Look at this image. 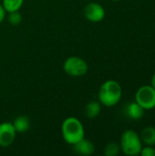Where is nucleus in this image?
Listing matches in <instances>:
<instances>
[{
  "instance_id": "obj_1",
  "label": "nucleus",
  "mask_w": 155,
  "mask_h": 156,
  "mask_svg": "<svg viewBox=\"0 0 155 156\" xmlns=\"http://www.w3.org/2000/svg\"><path fill=\"white\" fill-rule=\"evenodd\" d=\"M122 96L121 84L114 80H109L101 84L99 90V101L105 107H113L118 104Z\"/></svg>"
},
{
  "instance_id": "obj_2",
  "label": "nucleus",
  "mask_w": 155,
  "mask_h": 156,
  "mask_svg": "<svg viewBox=\"0 0 155 156\" xmlns=\"http://www.w3.org/2000/svg\"><path fill=\"white\" fill-rule=\"evenodd\" d=\"M61 134L67 144L74 145L85 137V130L79 119L76 117H69L62 122Z\"/></svg>"
},
{
  "instance_id": "obj_3",
  "label": "nucleus",
  "mask_w": 155,
  "mask_h": 156,
  "mask_svg": "<svg viewBox=\"0 0 155 156\" xmlns=\"http://www.w3.org/2000/svg\"><path fill=\"white\" fill-rule=\"evenodd\" d=\"M143 144L140 135L133 130H126L121 137L120 147L122 152L128 156L140 155Z\"/></svg>"
},
{
  "instance_id": "obj_4",
  "label": "nucleus",
  "mask_w": 155,
  "mask_h": 156,
  "mask_svg": "<svg viewBox=\"0 0 155 156\" xmlns=\"http://www.w3.org/2000/svg\"><path fill=\"white\" fill-rule=\"evenodd\" d=\"M63 69L71 77H81L88 72L89 66L88 63L81 58L69 57L65 60Z\"/></svg>"
},
{
  "instance_id": "obj_5",
  "label": "nucleus",
  "mask_w": 155,
  "mask_h": 156,
  "mask_svg": "<svg viewBox=\"0 0 155 156\" xmlns=\"http://www.w3.org/2000/svg\"><path fill=\"white\" fill-rule=\"evenodd\" d=\"M135 101L145 111L155 108V89L151 85L140 87L135 93Z\"/></svg>"
},
{
  "instance_id": "obj_6",
  "label": "nucleus",
  "mask_w": 155,
  "mask_h": 156,
  "mask_svg": "<svg viewBox=\"0 0 155 156\" xmlns=\"http://www.w3.org/2000/svg\"><path fill=\"white\" fill-rule=\"evenodd\" d=\"M16 135V131L12 122H2L0 123V146L8 147L10 146Z\"/></svg>"
},
{
  "instance_id": "obj_7",
  "label": "nucleus",
  "mask_w": 155,
  "mask_h": 156,
  "mask_svg": "<svg viewBox=\"0 0 155 156\" xmlns=\"http://www.w3.org/2000/svg\"><path fill=\"white\" fill-rule=\"evenodd\" d=\"M85 17L91 22H100L105 17L104 7L98 3H90L85 5L83 10Z\"/></svg>"
},
{
  "instance_id": "obj_8",
  "label": "nucleus",
  "mask_w": 155,
  "mask_h": 156,
  "mask_svg": "<svg viewBox=\"0 0 155 156\" xmlns=\"http://www.w3.org/2000/svg\"><path fill=\"white\" fill-rule=\"evenodd\" d=\"M73 149L75 151L76 154H79V155H91L94 151H95V146L93 144V143L88 139H85V137L80 140L79 142H78L77 144H75L73 145Z\"/></svg>"
},
{
  "instance_id": "obj_9",
  "label": "nucleus",
  "mask_w": 155,
  "mask_h": 156,
  "mask_svg": "<svg viewBox=\"0 0 155 156\" xmlns=\"http://www.w3.org/2000/svg\"><path fill=\"white\" fill-rule=\"evenodd\" d=\"M144 109L141 107L136 101L131 102L126 107V114L127 116L133 120V121H139L141 120L144 115Z\"/></svg>"
},
{
  "instance_id": "obj_10",
  "label": "nucleus",
  "mask_w": 155,
  "mask_h": 156,
  "mask_svg": "<svg viewBox=\"0 0 155 156\" xmlns=\"http://www.w3.org/2000/svg\"><path fill=\"white\" fill-rule=\"evenodd\" d=\"M141 140L143 144L154 146L155 145V127L147 126L141 133Z\"/></svg>"
},
{
  "instance_id": "obj_11",
  "label": "nucleus",
  "mask_w": 155,
  "mask_h": 156,
  "mask_svg": "<svg viewBox=\"0 0 155 156\" xmlns=\"http://www.w3.org/2000/svg\"><path fill=\"white\" fill-rule=\"evenodd\" d=\"M101 112V104L100 101H90L85 107V115L90 119H94Z\"/></svg>"
},
{
  "instance_id": "obj_12",
  "label": "nucleus",
  "mask_w": 155,
  "mask_h": 156,
  "mask_svg": "<svg viewBox=\"0 0 155 156\" xmlns=\"http://www.w3.org/2000/svg\"><path fill=\"white\" fill-rule=\"evenodd\" d=\"M16 133H26L30 128V122L26 116H18L12 122Z\"/></svg>"
},
{
  "instance_id": "obj_13",
  "label": "nucleus",
  "mask_w": 155,
  "mask_h": 156,
  "mask_svg": "<svg viewBox=\"0 0 155 156\" xmlns=\"http://www.w3.org/2000/svg\"><path fill=\"white\" fill-rule=\"evenodd\" d=\"M23 3L24 0H3L2 5L5 10V12L10 13V12L18 11L22 7Z\"/></svg>"
},
{
  "instance_id": "obj_14",
  "label": "nucleus",
  "mask_w": 155,
  "mask_h": 156,
  "mask_svg": "<svg viewBox=\"0 0 155 156\" xmlns=\"http://www.w3.org/2000/svg\"><path fill=\"white\" fill-rule=\"evenodd\" d=\"M121 147L116 143H110L104 149V154L106 156H117L120 154Z\"/></svg>"
},
{
  "instance_id": "obj_15",
  "label": "nucleus",
  "mask_w": 155,
  "mask_h": 156,
  "mask_svg": "<svg viewBox=\"0 0 155 156\" xmlns=\"http://www.w3.org/2000/svg\"><path fill=\"white\" fill-rule=\"evenodd\" d=\"M8 22L12 26H18L22 22V16L18 11L8 13Z\"/></svg>"
},
{
  "instance_id": "obj_16",
  "label": "nucleus",
  "mask_w": 155,
  "mask_h": 156,
  "mask_svg": "<svg viewBox=\"0 0 155 156\" xmlns=\"http://www.w3.org/2000/svg\"><path fill=\"white\" fill-rule=\"evenodd\" d=\"M140 155L142 156H155V149L153 146L145 145L143 146L142 151L140 153Z\"/></svg>"
},
{
  "instance_id": "obj_17",
  "label": "nucleus",
  "mask_w": 155,
  "mask_h": 156,
  "mask_svg": "<svg viewBox=\"0 0 155 156\" xmlns=\"http://www.w3.org/2000/svg\"><path fill=\"white\" fill-rule=\"evenodd\" d=\"M5 10L4 9V7H3V5L0 4V24L3 22V20L5 19Z\"/></svg>"
},
{
  "instance_id": "obj_18",
  "label": "nucleus",
  "mask_w": 155,
  "mask_h": 156,
  "mask_svg": "<svg viewBox=\"0 0 155 156\" xmlns=\"http://www.w3.org/2000/svg\"><path fill=\"white\" fill-rule=\"evenodd\" d=\"M153 89H155V73L152 76V79H151V84H150Z\"/></svg>"
},
{
  "instance_id": "obj_19",
  "label": "nucleus",
  "mask_w": 155,
  "mask_h": 156,
  "mask_svg": "<svg viewBox=\"0 0 155 156\" xmlns=\"http://www.w3.org/2000/svg\"><path fill=\"white\" fill-rule=\"evenodd\" d=\"M111 1H113V2H117V1H120V0H111Z\"/></svg>"
}]
</instances>
